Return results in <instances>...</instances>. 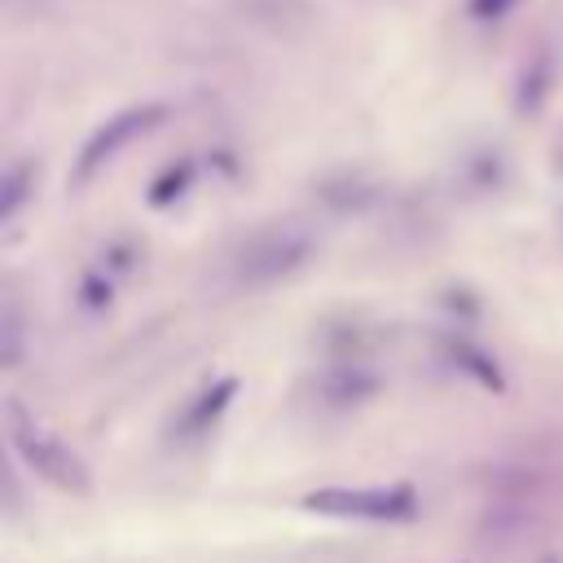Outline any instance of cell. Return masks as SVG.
Segmentation results:
<instances>
[{
  "mask_svg": "<svg viewBox=\"0 0 563 563\" xmlns=\"http://www.w3.org/2000/svg\"><path fill=\"white\" fill-rule=\"evenodd\" d=\"M312 233L295 220L286 224H268L260 233H251L242 246H238V260H233V277L242 286H273L290 273L303 268V260L312 255Z\"/></svg>",
  "mask_w": 563,
  "mask_h": 563,
  "instance_id": "6da1fadb",
  "label": "cell"
},
{
  "mask_svg": "<svg viewBox=\"0 0 563 563\" xmlns=\"http://www.w3.org/2000/svg\"><path fill=\"white\" fill-rule=\"evenodd\" d=\"M4 413H9V440H13L18 457H22L44 484H53V488H62V493H75V497H84V493L92 488L84 462H79L53 431H44L35 418H26L13 400L4 405Z\"/></svg>",
  "mask_w": 563,
  "mask_h": 563,
  "instance_id": "7a4b0ae2",
  "label": "cell"
},
{
  "mask_svg": "<svg viewBox=\"0 0 563 563\" xmlns=\"http://www.w3.org/2000/svg\"><path fill=\"white\" fill-rule=\"evenodd\" d=\"M303 510L330 515V519H369V523H400L418 510V497L409 484H365V488H312L303 497Z\"/></svg>",
  "mask_w": 563,
  "mask_h": 563,
  "instance_id": "3957f363",
  "label": "cell"
},
{
  "mask_svg": "<svg viewBox=\"0 0 563 563\" xmlns=\"http://www.w3.org/2000/svg\"><path fill=\"white\" fill-rule=\"evenodd\" d=\"M167 119V106L163 101H145V106H132V110H119L114 119H106L79 150V163H75V180H92V172H101L119 150H128L136 136H145L150 128H158Z\"/></svg>",
  "mask_w": 563,
  "mask_h": 563,
  "instance_id": "277c9868",
  "label": "cell"
},
{
  "mask_svg": "<svg viewBox=\"0 0 563 563\" xmlns=\"http://www.w3.org/2000/svg\"><path fill=\"white\" fill-rule=\"evenodd\" d=\"M233 391H238V383L233 378H220V383H211L207 391H198V400L185 409V418H180V435H198V431H207V427H216V418L224 413V405L233 400Z\"/></svg>",
  "mask_w": 563,
  "mask_h": 563,
  "instance_id": "5b68a950",
  "label": "cell"
},
{
  "mask_svg": "<svg viewBox=\"0 0 563 563\" xmlns=\"http://www.w3.org/2000/svg\"><path fill=\"white\" fill-rule=\"evenodd\" d=\"M31 189H35V163L22 158V163H13V167L4 172V189H0V220H4V224L22 211V202H26Z\"/></svg>",
  "mask_w": 563,
  "mask_h": 563,
  "instance_id": "8992f818",
  "label": "cell"
},
{
  "mask_svg": "<svg viewBox=\"0 0 563 563\" xmlns=\"http://www.w3.org/2000/svg\"><path fill=\"white\" fill-rule=\"evenodd\" d=\"M0 325H4V343H0V352H4V365L13 369V365L22 361V312H18V299H13V295H4Z\"/></svg>",
  "mask_w": 563,
  "mask_h": 563,
  "instance_id": "52a82bcc",
  "label": "cell"
},
{
  "mask_svg": "<svg viewBox=\"0 0 563 563\" xmlns=\"http://www.w3.org/2000/svg\"><path fill=\"white\" fill-rule=\"evenodd\" d=\"M189 180H194V167L189 163H180V167H167L154 185H150V202L154 207H167L172 198H180L185 189H189Z\"/></svg>",
  "mask_w": 563,
  "mask_h": 563,
  "instance_id": "ba28073f",
  "label": "cell"
},
{
  "mask_svg": "<svg viewBox=\"0 0 563 563\" xmlns=\"http://www.w3.org/2000/svg\"><path fill=\"white\" fill-rule=\"evenodd\" d=\"M453 356H457L466 369H475V374H479L488 387H501V374H497V365H493L488 356H479V347H466V343H457V347H453Z\"/></svg>",
  "mask_w": 563,
  "mask_h": 563,
  "instance_id": "9c48e42d",
  "label": "cell"
},
{
  "mask_svg": "<svg viewBox=\"0 0 563 563\" xmlns=\"http://www.w3.org/2000/svg\"><path fill=\"white\" fill-rule=\"evenodd\" d=\"M471 9H475L479 18H497V13L510 9V0H471Z\"/></svg>",
  "mask_w": 563,
  "mask_h": 563,
  "instance_id": "30bf717a",
  "label": "cell"
},
{
  "mask_svg": "<svg viewBox=\"0 0 563 563\" xmlns=\"http://www.w3.org/2000/svg\"><path fill=\"white\" fill-rule=\"evenodd\" d=\"M545 563H559V559H545Z\"/></svg>",
  "mask_w": 563,
  "mask_h": 563,
  "instance_id": "8fae6325",
  "label": "cell"
}]
</instances>
